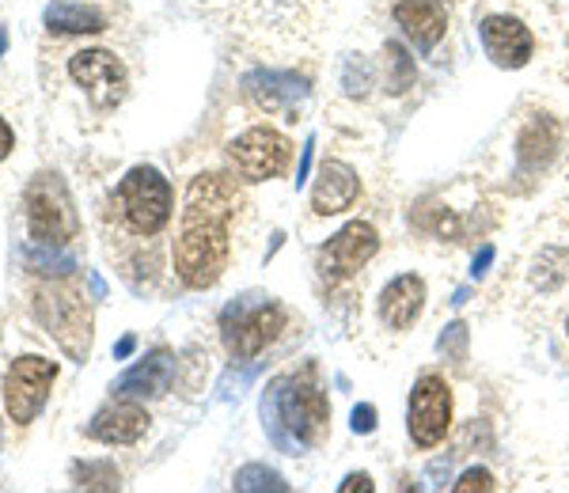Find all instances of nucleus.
Masks as SVG:
<instances>
[{"mask_svg": "<svg viewBox=\"0 0 569 493\" xmlns=\"http://www.w3.org/2000/svg\"><path fill=\"white\" fill-rule=\"evenodd\" d=\"M240 209V190L228 175L209 171L198 175L187 190L182 205V228L176 240V273L187 289H209L228 270V221Z\"/></svg>", "mask_w": 569, "mask_h": 493, "instance_id": "1", "label": "nucleus"}, {"mask_svg": "<svg viewBox=\"0 0 569 493\" xmlns=\"http://www.w3.org/2000/svg\"><path fill=\"white\" fill-rule=\"evenodd\" d=\"M273 417H270V436L278 441L281 429H289L297 444H319L330 425V403L316 380V364H308L297 376L273 383L270 395Z\"/></svg>", "mask_w": 569, "mask_h": 493, "instance_id": "2", "label": "nucleus"}, {"mask_svg": "<svg viewBox=\"0 0 569 493\" xmlns=\"http://www.w3.org/2000/svg\"><path fill=\"white\" fill-rule=\"evenodd\" d=\"M23 209H27V232H31L34 243L61 247L77 240L80 217L61 175H34L31 187L23 190Z\"/></svg>", "mask_w": 569, "mask_h": 493, "instance_id": "3", "label": "nucleus"}, {"mask_svg": "<svg viewBox=\"0 0 569 493\" xmlns=\"http://www.w3.org/2000/svg\"><path fill=\"white\" fill-rule=\"evenodd\" d=\"M34 315L46 326V334L69 353L72 361L84 364L91 350V312L84 296L61 285H42L34 289Z\"/></svg>", "mask_w": 569, "mask_h": 493, "instance_id": "4", "label": "nucleus"}, {"mask_svg": "<svg viewBox=\"0 0 569 493\" xmlns=\"http://www.w3.org/2000/svg\"><path fill=\"white\" fill-rule=\"evenodd\" d=\"M118 213L133 228L137 235H156L163 232V224L171 221V187L149 163L133 168L130 175L118 182Z\"/></svg>", "mask_w": 569, "mask_h": 493, "instance_id": "5", "label": "nucleus"}, {"mask_svg": "<svg viewBox=\"0 0 569 493\" xmlns=\"http://www.w3.org/2000/svg\"><path fill=\"white\" fill-rule=\"evenodd\" d=\"M220 331H224V345L236 361H251L259 358L266 345L278 342V334L284 331V308L281 304H228L220 315Z\"/></svg>", "mask_w": 569, "mask_h": 493, "instance_id": "6", "label": "nucleus"}, {"mask_svg": "<svg viewBox=\"0 0 569 493\" xmlns=\"http://www.w3.org/2000/svg\"><path fill=\"white\" fill-rule=\"evenodd\" d=\"M228 160H232L236 175L243 182L278 179L292 160V141L273 130V125H251V130H243L228 144Z\"/></svg>", "mask_w": 569, "mask_h": 493, "instance_id": "7", "label": "nucleus"}, {"mask_svg": "<svg viewBox=\"0 0 569 493\" xmlns=\"http://www.w3.org/2000/svg\"><path fill=\"white\" fill-rule=\"evenodd\" d=\"M407 429H410V441H415L421 452L437 449L448 436V429H452V388L440 376H433V372L421 376L415 388H410Z\"/></svg>", "mask_w": 569, "mask_h": 493, "instance_id": "8", "label": "nucleus"}, {"mask_svg": "<svg viewBox=\"0 0 569 493\" xmlns=\"http://www.w3.org/2000/svg\"><path fill=\"white\" fill-rule=\"evenodd\" d=\"M58 380V361L50 358H20L4 376V410L16 425H31L39 410L50 399V388Z\"/></svg>", "mask_w": 569, "mask_h": 493, "instance_id": "9", "label": "nucleus"}, {"mask_svg": "<svg viewBox=\"0 0 569 493\" xmlns=\"http://www.w3.org/2000/svg\"><path fill=\"white\" fill-rule=\"evenodd\" d=\"M69 77L84 88L88 103L96 111H110L126 99V69L107 50H80L69 61Z\"/></svg>", "mask_w": 569, "mask_h": 493, "instance_id": "10", "label": "nucleus"}, {"mask_svg": "<svg viewBox=\"0 0 569 493\" xmlns=\"http://www.w3.org/2000/svg\"><path fill=\"white\" fill-rule=\"evenodd\" d=\"M376 251H380V235H376V228L369 221H353L323 247V254H319V270H323V278H330V281H346V278H353L357 270L369 266V262L376 259Z\"/></svg>", "mask_w": 569, "mask_h": 493, "instance_id": "11", "label": "nucleus"}, {"mask_svg": "<svg viewBox=\"0 0 569 493\" xmlns=\"http://www.w3.org/2000/svg\"><path fill=\"white\" fill-rule=\"evenodd\" d=\"M479 34H482L486 58L498 69H525L531 53H536V34L517 16H486Z\"/></svg>", "mask_w": 569, "mask_h": 493, "instance_id": "12", "label": "nucleus"}, {"mask_svg": "<svg viewBox=\"0 0 569 493\" xmlns=\"http://www.w3.org/2000/svg\"><path fill=\"white\" fill-rule=\"evenodd\" d=\"M243 91L266 114H297L300 103L308 99V80L297 77V72H281V69H254V72H247Z\"/></svg>", "mask_w": 569, "mask_h": 493, "instance_id": "13", "label": "nucleus"}, {"mask_svg": "<svg viewBox=\"0 0 569 493\" xmlns=\"http://www.w3.org/2000/svg\"><path fill=\"white\" fill-rule=\"evenodd\" d=\"M357 198H361V179H357V171L350 163L323 160L316 187H311V213L338 217V213H346V209H353Z\"/></svg>", "mask_w": 569, "mask_h": 493, "instance_id": "14", "label": "nucleus"}, {"mask_svg": "<svg viewBox=\"0 0 569 493\" xmlns=\"http://www.w3.org/2000/svg\"><path fill=\"white\" fill-rule=\"evenodd\" d=\"M562 149V125L550 114H531L517 133V168L520 175H539Z\"/></svg>", "mask_w": 569, "mask_h": 493, "instance_id": "15", "label": "nucleus"}, {"mask_svg": "<svg viewBox=\"0 0 569 493\" xmlns=\"http://www.w3.org/2000/svg\"><path fill=\"white\" fill-rule=\"evenodd\" d=\"M149 433V414L144 406H137V399H114L110 406L99 410L88 422V436L99 444H137Z\"/></svg>", "mask_w": 569, "mask_h": 493, "instance_id": "16", "label": "nucleus"}, {"mask_svg": "<svg viewBox=\"0 0 569 493\" xmlns=\"http://www.w3.org/2000/svg\"><path fill=\"white\" fill-rule=\"evenodd\" d=\"M171 380H176V358L168 350H152L149 358L133 369H126L114 383L118 399H160L171 391Z\"/></svg>", "mask_w": 569, "mask_h": 493, "instance_id": "17", "label": "nucleus"}, {"mask_svg": "<svg viewBox=\"0 0 569 493\" xmlns=\"http://www.w3.org/2000/svg\"><path fill=\"white\" fill-rule=\"evenodd\" d=\"M421 312H426V281H421L418 273H399V278L380 292V319L395 334L410 331Z\"/></svg>", "mask_w": 569, "mask_h": 493, "instance_id": "18", "label": "nucleus"}, {"mask_svg": "<svg viewBox=\"0 0 569 493\" xmlns=\"http://www.w3.org/2000/svg\"><path fill=\"white\" fill-rule=\"evenodd\" d=\"M395 27L407 34L418 53H429L445 39L448 16L437 0H399V4H395Z\"/></svg>", "mask_w": 569, "mask_h": 493, "instance_id": "19", "label": "nucleus"}, {"mask_svg": "<svg viewBox=\"0 0 569 493\" xmlns=\"http://www.w3.org/2000/svg\"><path fill=\"white\" fill-rule=\"evenodd\" d=\"M46 27L58 34H99V31H107V16L88 4L53 0V4L46 8Z\"/></svg>", "mask_w": 569, "mask_h": 493, "instance_id": "20", "label": "nucleus"}, {"mask_svg": "<svg viewBox=\"0 0 569 493\" xmlns=\"http://www.w3.org/2000/svg\"><path fill=\"white\" fill-rule=\"evenodd\" d=\"M531 289L539 292V296H550V292H558L569 281V251L566 247H543L539 251V259L531 262Z\"/></svg>", "mask_w": 569, "mask_h": 493, "instance_id": "21", "label": "nucleus"}, {"mask_svg": "<svg viewBox=\"0 0 569 493\" xmlns=\"http://www.w3.org/2000/svg\"><path fill=\"white\" fill-rule=\"evenodd\" d=\"M72 486L77 490H118L122 474L110 460H80L72 463Z\"/></svg>", "mask_w": 569, "mask_h": 493, "instance_id": "22", "label": "nucleus"}, {"mask_svg": "<svg viewBox=\"0 0 569 493\" xmlns=\"http://www.w3.org/2000/svg\"><path fill=\"white\" fill-rule=\"evenodd\" d=\"M383 72H388V91H391V95H402V91L415 84V77H418L415 58H410L399 42L383 46Z\"/></svg>", "mask_w": 569, "mask_h": 493, "instance_id": "23", "label": "nucleus"}, {"mask_svg": "<svg viewBox=\"0 0 569 493\" xmlns=\"http://www.w3.org/2000/svg\"><path fill=\"white\" fill-rule=\"evenodd\" d=\"M236 490H289V482L281 479L278 471L262 467V463H247V467L236 471Z\"/></svg>", "mask_w": 569, "mask_h": 493, "instance_id": "24", "label": "nucleus"}, {"mask_svg": "<svg viewBox=\"0 0 569 493\" xmlns=\"http://www.w3.org/2000/svg\"><path fill=\"white\" fill-rule=\"evenodd\" d=\"M27 259H31V266L39 273H58V278L77 270V262H72L69 254H61L58 247H46V243H39V251H31Z\"/></svg>", "mask_w": 569, "mask_h": 493, "instance_id": "25", "label": "nucleus"}, {"mask_svg": "<svg viewBox=\"0 0 569 493\" xmlns=\"http://www.w3.org/2000/svg\"><path fill=\"white\" fill-rule=\"evenodd\" d=\"M493 486H498V482H493V474L490 471H486V467H471V471H463L460 474V482H456V493H475V490H493Z\"/></svg>", "mask_w": 569, "mask_h": 493, "instance_id": "26", "label": "nucleus"}, {"mask_svg": "<svg viewBox=\"0 0 569 493\" xmlns=\"http://www.w3.org/2000/svg\"><path fill=\"white\" fill-rule=\"evenodd\" d=\"M350 425H353V433H372V429H376V406H372V403L353 406Z\"/></svg>", "mask_w": 569, "mask_h": 493, "instance_id": "27", "label": "nucleus"}, {"mask_svg": "<svg viewBox=\"0 0 569 493\" xmlns=\"http://www.w3.org/2000/svg\"><path fill=\"white\" fill-rule=\"evenodd\" d=\"M338 490H342V493H353V490H361V493H372V479H369V474H350V479H346L342 482V486H338Z\"/></svg>", "mask_w": 569, "mask_h": 493, "instance_id": "28", "label": "nucleus"}, {"mask_svg": "<svg viewBox=\"0 0 569 493\" xmlns=\"http://www.w3.org/2000/svg\"><path fill=\"white\" fill-rule=\"evenodd\" d=\"M311 157H316V137H308L305 152H300V168H297V187L308 179V168H311Z\"/></svg>", "mask_w": 569, "mask_h": 493, "instance_id": "29", "label": "nucleus"}, {"mask_svg": "<svg viewBox=\"0 0 569 493\" xmlns=\"http://www.w3.org/2000/svg\"><path fill=\"white\" fill-rule=\"evenodd\" d=\"M490 262H493V247H482V251L475 254V262H471V273H475V278H482V273L490 270Z\"/></svg>", "mask_w": 569, "mask_h": 493, "instance_id": "30", "label": "nucleus"}, {"mask_svg": "<svg viewBox=\"0 0 569 493\" xmlns=\"http://www.w3.org/2000/svg\"><path fill=\"white\" fill-rule=\"evenodd\" d=\"M12 149H16V133H12V125H8L4 118H0V160H4Z\"/></svg>", "mask_w": 569, "mask_h": 493, "instance_id": "31", "label": "nucleus"}, {"mask_svg": "<svg viewBox=\"0 0 569 493\" xmlns=\"http://www.w3.org/2000/svg\"><path fill=\"white\" fill-rule=\"evenodd\" d=\"M133 345H137V338H133V334H126L122 342L114 345V361H126V358H130V353H133Z\"/></svg>", "mask_w": 569, "mask_h": 493, "instance_id": "32", "label": "nucleus"}, {"mask_svg": "<svg viewBox=\"0 0 569 493\" xmlns=\"http://www.w3.org/2000/svg\"><path fill=\"white\" fill-rule=\"evenodd\" d=\"M91 292H96V296H103L107 285H103V281H99V278H91Z\"/></svg>", "mask_w": 569, "mask_h": 493, "instance_id": "33", "label": "nucleus"}, {"mask_svg": "<svg viewBox=\"0 0 569 493\" xmlns=\"http://www.w3.org/2000/svg\"><path fill=\"white\" fill-rule=\"evenodd\" d=\"M4 50H8V31L0 27V58H4Z\"/></svg>", "mask_w": 569, "mask_h": 493, "instance_id": "34", "label": "nucleus"}, {"mask_svg": "<svg viewBox=\"0 0 569 493\" xmlns=\"http://www.w3.org/2000/svg\"><path fill=\"white\" fill-rule=\"evenodd\" d=\"M566 334H569V319H566Z\"/></svg>", "mask_w": 569, "mask_h": 493, "instance_id": "35", "label": "nucleus"}]
</instances>
